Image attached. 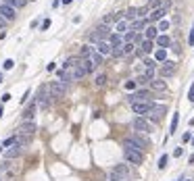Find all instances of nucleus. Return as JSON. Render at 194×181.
<instances>
[{
    "label": "nucleus",
    "mask_w": 194,
    "mask_h": 181,
    "mask_svg": "<svg viewBox=\"0 0 194 181\" xmlns=\"http://www.w3.org/2000/svg\"><path fill=\"white\" fill-rule=\"evenodd\" d=\"M157 46H159V48H167V46H171V38L165 36V34L159 36V38H157Z\"/></svg>",
    "instance_id": "nucleus-30"
},
{
    "label": "nucleus",
    "mask_w": 194,
    "mask_h": 181,
    "mask_svg": "<svg viewBox=\"0 0 194 181\" xmlns=\"http://www.w3.org/2000/svg\"><path fill=\"white\" fill-rule=\"evenodd\" d=\"M136 81H138V86H146V83H150L144 75H138V77H136Z\"/></svg>",
    "instance_id": "nucleus-42"
},
{
    "label": "nucleus",
    "mask_w": 194,
    "mask_h": 181,
    "mask_svg": "<svg viewBox=\"0 0 194 181\" xmlns=\"http://www.w3.org/2000/svg\"><path fill=\"white\" fill-rule=\"evenodd\" d=\"M6 23H8V21H6L4 17H0V29H4V27H6Z\"/></svg>",
    "instance_id": "nucleus-50"
},
{
    "label": "nucleus",
    "mask_w": 194,
    "mask_h": 181,
    "mask_svg": "<svg viewBox=\"0 0 194 181\" xmlns=\"http://www.w3.org/2000/svg\"><path fill=\"white\" fill-rule=\"evenodd\" d=\"M58 81H63V83H69V81H73V73H71V71H65V69H61V71H58Z\"/></svg>",
    "instance_id": "nucleus-24"
},
{
    "label": "nucleus",
    "mask_w": 194,
    "mask_h": 181,
    "mask_svg": "<svg viewBox=\"0 0 194 181\" xmlns=\"http://www.w3.org/2000/svg\"><path fill=\"white\" fill-rule=\"evenodd\" d=\"M123 158H125L127 162H132V165H142V162H144V152L123 146Z\"/></svg>",
    "instance_id": "nucleus-1"
},
{
    "label": "nucleus",
    "mask_w": 194,
    "mask_h": 181,
    "mask_svg": "<svg viewBox=\"0 0 194 181\" xmlns=\"http://www.w3.org/2000/svg\"><path fill=\"white\" fill-rule=\"evenodd\" d=\"M77 63H82V60H77L75 56H69V58L63 63V69H65V71H71L73 67H77Z\"/></svg>",
    "instance_id": "nucleus-26"
},
{
    "label": "nucleus",
    "mask_w": 194,
    "mask_h": 181,
    "mask_svg": "<svg viewBox=\"0 0 194 181\" xmlns=\"http://www.w3.org/2000/svg\"><path fill=\"white\" fill-rule=\"evenodd\" d=\"M154 60L157 63H165L167 60V48H157L154 50Z\"/></svg>",
    "instance_id": "nucleus-23"
},
{
    "label": "nucleus",
    "mask_w": 194,
    "mask_h": 181,
    "mask_svg": "<svg viewBox=\"0 0 194 181\" xmlns=\"http://www.w3.org/2000/svg\"><path fill=\"white\" fill-rule=\"evenodd\" d=\"M182 142H192V136H190V131H186V133L182 136Z\"/></svg>",
    "instance_id": "nucleus-47"
},
{
    "label": "nucleus",
    "mask_w": 194,
    "mask_h": 181,
    "mask_svg": "<svg viewBox=\"0 0 194 181\" xmlns=\"http://www.w3.org/2000/svg\"><path fill=\"white\" fill-rule=\"evenodd\" d=\"M188 100L194 102V81H192V86H190V90H188Z\"/></svg>",
    "instance_id": "nucleus-45"
},
{
    "label": "nucleus",
    "mask_w": 194,
    "mask_h": 181,
    "mask_svg": "<svg viewBox=\"0 0 194 181\" xmlns=\"http://www.w3.org/2000/svg\"><path fill=\"white\" fill-rule=\"evenodd\" d=\"M0 181H2V177H0Z\"/></svg>",
    "instance_id": "nucleus-58"
},
{
    "label": "nucleus",
    "mask_w": 194,
    "mask_h": 181,
    "mask_svg": "<svg viewBox=\"0 0 194 181\" xmlns=\"http://www.w3.org/2000/svg\"><path fill=\"white\" fill-rule=\"evenodd\" d=\"M109 42H111V46H113V48H123V46H125V40H123V36H121V34H115V31L111 34Z\"/></svg>",
    "instance_id": "nucleus-18"
},
{
    "label": "nucleus",
    "mask_w": 194,
    "mask_h": 181,
    "mask_svg": "<svg viewBox=\"0 0 194 181\" xmlns=\"http://www.w3.org/2000/svg\"><path fill=\"white\" fill-rule=\"evenodd\" d=\"M109 181H130L127 179V177H119V175H113V173H111V179Z\"/></svg>",
    "instance_id": "nucleus-44"
},
{
    "label": "nucleus",
    "mask_w": 194,
    "mask_h": 181,
    "mask_svg": "<svg viewBox=\"0 0 194 181\" xmlns=\"http://www.w3.org/2000/svg\"><path fill=\"white\" fill-rule=\"evenodd\" d=\"M150 2H154V0H148V4H150Z\"/></svg>",
    "instance_id": "nucleus-57"
},
{
    "label": "nucleus",
    "mask_w": 194,
    "mask_h": 181,
    "mask_svg": "<svg viewBox=\"0 0 194 181\" xmlns=\"http://www.w3.org/2000/svg\"><path fill=\"white\" fill-rule=\"evenodd\" d=\"M46 71H48V73H50V71H54V63H50V65H46Z\"/></svg>",
    "instance_id": "nucleus-52"
},
{
    "label": "nucleus",
    "mask_w": 194,
    "mask_h": 181,
    "mask_svg": "<svg viewBox=\"0 0 194 181\" xmlns=\"http://www.w3.org/2000/svg\"><path fill=\"white\" fill-rule=\"evenodd\" d=\"M48 98H52V94L48 96V88H40V92H38V98H36L38 106H42V108H48Z\"/></svg>",
    "instance_id": "nucleus-9"
},
{
    "label": "nucleus",
    "mask_w": 194,
    "mask_h": 181,
    "mask_svg": "<svg viewBox=\"0 0 194 181\" xmlns=\"http://www.w3.org/2000/svg\"><path fill=\"white\" fill-rule=\"evenodd\" d=\"M2 115H4V108H2V104H0V117H2Z\"/></svg>",
    "instance_id": "nucleus-54"
},
{
    "label": "nucleus",
    "mask_w": 194,
    "mask_h": 181,
    "mask_svg": "<svg viewBox=\"0 0 194 181\" xmlns=\"http://www.w3.org/2000/svg\"><path fill=\"white\" fill-rule=\"evenodd\" d=\"M4 2H6V4H10L13 8H15V6H17V8H23V6L27 4V0H4Z\"/></svg>",
    "instance_id": "nucleus-33"
},
{
    "label": "nucleus",
    "mask_w": 194,
    "mask_h": 181,
    "mask_svg": "<svg viewBox=\"0 0 194 181\" xmlns=\"http://www.w3.org/2000/svg\"><path fill=\"white\" fill-rule=\"evenodd\" d=\"M0 17H4L6 21H15V17H17V13H15V8H13L10 4H6V2H2V4H0Z\"/></svg>",
    "instance_id": "nucleus-8"
},
{
    "label": "nucleus",
    "mask_w": 194,
    "mask_h": 181,
    "mask_svg": "<svg viewBox=\"0 0 194 181\" xmlns=\"http://www.w3.org/2000/svg\"><path fill=\"white\" fill-rule=\"evenodd\" d=\"M165 15H167V6L154 8V10H150V15H148V21H163V19H165Z\"/></svg>",
    "instance_id": "nucleus-11"
},
{
    "label": "nucleus",
    "mask_w": 194,
    "mask_h": 181,
    "mask_svg": "<svg viewBox=\"0 0 194 181\" xmlns=\"http://www.w3.org/2000/svg\"><path fill=\"white\" fill-rule=\"evenodd\" d=\"M188 181H190V179H188Z\"/></svg>",
    "instance_id": "nucleus-59"
},
{
    "label": "nucleus",
    "mask_w": 194,
    "mask_h": 181,
    "mask_svg": "<svg viewBox=\"0 0 194 181\" xmlns=\"http://www.w3.org/2000/svg\"><path fill=\"white\" fill-rule=\"evenodd\" d=\"M192 31H194V29H192Z\"/></svg>",
    "instance_id": "nucleus-61"
},
{
    "label": "nucleus",
    "mask_w": 194,
    "mask_h": 181,
    "mask_svg": "<svg viewBox=\"0 0 194 181\" xmlns=\"http://www.w3.org/2000/svg\"><path fill=\"white\" fill-rule=\"evenodd\" d=\"M19 133H23V136H34V133H36V123H34V121H21Z\"/></svg>",
    "instance_id": "nucleus-10"
},
{
    "label": "nucleus",
    "mask_w": 194,
    "mask_h": 181,
    "mask_svg": "<svg viewBox=\"0 0 194 181\" xmlns=\"http://www.w3.org/2000/svg\"><path fill=\"white\" fill-rule=\"evenodd\" d=\"M111 173H113V175H119V177H127V179H130V169H127V165H115Z\"/></svg>",
    "instance_id": "nucleus-20"
},
{
    "label": "nucleus",
    "mask_w": 194,
    "mask_h": 181,
    "mask_svg": "<svg viewBox=\"0 0 194 181\" xmlns=\"http://www.w3.org/2000/svg\"><path fill=\"white\" fill-rule=\"evenodd\" d=\"M146 23H148V19H142V17H140V19H136V21L130 23V29H132V31H144L146 27H148Z\"/></svg>",
    "instance_id": "nucleus-16"
},
{
    "label": "nucleus",
    "mask_w": 194,
    "mask_h": 181,
    "mask_svg": "<svg viewBox=\"0 0 194 181\" xmlns=\"http://www.w3.org/2000/svg\"><path fill=\"white\" fill-rule=\"evenodd\" d=\"M188 44L194 46V31H190V38H188Z\"/></svg>",
    "instance_id": "nucleus-51"
},
{
    "label": "nucleus",
    "mask_w": 194,
    "mask_h": 181,
    "mask_svg": "<svg viewBox=\"0 0 194 181\" xmlns=\"http://www.w3.org/2000/svg\"><path fill=\"white\" fill-rule=\"evenodd\" d=\"M182 154H184V150H182V148H175V150H173V156H175V158H180Z\"/></svg>",
    "instance_id": "nucleus-48"
},
{
    "label": "nucleus",
    "mask_w": 194,
    "mask_h": 181,
    "mask_svg": "<svg viewBox=\"0 0 194 181\" xmlns=\"http://www.w3.org/2000/svg\"><path fill=\"white\" fill-rule=\"evenodd\" d=\"M127 100H130V104H134V102H146V100H150V92L148 90H136L134 94L127 96Z\"/></svg>",
    "instance_id": "nucleus-5"
},
{
    "label": "nucleus",
    "mask_w": 194,
    "mask_h": 181,
    "mask_svg": "<svg viewBox=\"0 0 194 181\" xmlns=\"http://www.w3.org/2000/svg\"><path fill=\"white\" fill-rule=\"evenodd\" d=\"M94 83H96L98 88H100V86H104V83H106V75H104V73H100V75H96Z\"/></svg>",
    "instance_id": "nucleus-38"
},
{
    "label": "nucleus",
    "mask_w": 194,
    "mask_h": 181,
    "mask_svg": "<svg viewBox=\"0 0 194 181\" xmlns=\"http://www.w3.org/2000/svg\"><path fill=\"white\" fill-rule=\"evenodd\" d=\"M132 127H134V131H138V133H150V131H152L150 121L144 119V117H136V119L132 121Z\"/></svg>",
    "instance_id": "nucleus-3"
},
{
    "label": "nucleus",
    "mask_w": 194,
    "mask_h": 181,
    "mask_svg": "<svg viewBox=\"0 0 194 181\" xmlns=\"http://www.w3.org/2000/svg\"><path fill=\"white\" fill-rule=\"evenodd\" d=\"M90 58H92V60H94V65H102V58H104V56H102V54H98V52H94V54H92V56H90Z\"/></svg>",
    "instance_id": "nucleus-39"
},
{
    "label": "nucleus",
    "mask_w": 194,
    "mask_h": 181,
    "mask_svg": "<svg viewBox=\"0 0 194 181\" xmlns=\"http://www.w3.org/2000/svg\"><path fill=\"white\" fill-rule=\"evenodd\" d=\"M48 27H50V19H44V21H42V31H46Z\"/></svg>",
    "instance_id": "nucleus-46"
},
{
    "label": "nucleus",
    "mask_w": 194,
    "mask_h": 181,
    "mask_svg": "<svg viewBox=\"0 0 194 181\" xmlns=\"http://www.w3.org/2000/svg\"><path fill=\"white\" fill-rule=\"evenodd\" d=\"M71 73H73V79H82V77H86V69H84L82 65L73 67V69H71Z\"/></svg>",
    "instance_id": "nucleus-28"
},
{
    "label": "nucleus",
    "mask_w": 194,
    "mask_h": 181,
    "mask_svg": "<svg viewBox=\"0 0 194 181\" xmlns=\"http://www.w3.org/2000/svg\"><path fill=\"white\" fill-rule=\"evenodd\" d=\"M132 139H134V142H136V144H138L142 150H148V146H150V142L144 137V133H138V131H136V133L132 136Z\"/></svg>",
    "instance_id": "nucleus-19"
},
{
    "label": "nucleus",
    "mask_w": 194,
    "mask_h": 181,
    "mask_svg": "<svg viewBox=\"0 0 194 181\" xmlns=\"http://www.w3.org/2000/svg\"><path fill=\"white\" fill-rule=\"evenodd\" d=\"M2 79H4V77H2V73H0V83H2Z\"/></svg>",
    "instance_id": "nucleus-55"
},
{
    "label": "nucleus",
    "mask_w": 194,
    "mask_h": 181,
    "mask_svg": "<svg viewBox=\"0 0 194 181\" xmlns=\"http://www.w3.org/2000/svg\"><path fill=\"white\" fill-rule=\"evenodd\" d=\"M180 181H182V179H180Z\"/></svg>",
    "instance_id": "nucleus-60"
},
{
    "label": "nucleus",
    "mask_w": 194,
    "mask_h": 181,
    "mask_svg": "<svg viewBox=\"0 0 194 181\" xmlns=\"http://www.w3.org/2000/svg\"><path fill=\"white\" fill-rule=\"evenodd\" d=\"M178 123H180V112H173V117H171V125H169V133H171V136L178 131Z\"/></svg>",
    "instance_id": "nucleus-29"
},
{
    "label": "nucleus",
    "mask_w": 194,
    "mask_h": 181,
    "mask_svg": "<svg viewBox=\"0 0 194 181\" xmlns=\"http://www.w3.org/2000/svg\"><path fill=\"white\" fill-rule=\"evenodd\" d=\"M111 54H113L115 58H121V56H125V54H123V48H113V52H111Z\"/></svg>",
    "instance_id": "nucleus-40"
},
{
    "label": "nucleus",
    "mask_w": 194,
    "mask_h": 181,
    "mask_svg": "<svg viewBox=\"0 0 194 181\" xmlns=\"http://www.w3.org/2000/svg\"><path fill=\"white\" fill-rule=\"evenodd\" d=\"M190 144H192V146H194V137H192V142H190Z\"/></svg>",
    "instance_id": "nucleus-56"
},
{
    "label": "nucleus",
    "mask_w": 194,
    "mask_h": 181,
    "mask_svg": "<svg viewBox=\"0 0 194 181\" xmlns=\"http://www.w3.org/2000/svg\"><path fill=\"white\" fill-rule=\"evenodd\" d=\"M136 48H138V44H134V42H130V44L123 46V54L127 56V54H134L136 52Z\"/></svg>",
    "instance_id": "nucleus-32"
},
{
    "label": "nucleus",
    "mask_w": 194,
    "mask_h": 181,
    "mask_svg": "<svg viewBox=\"0 0 194 181\" xmlns=\"http://www.w3.org/2000/svg\"><path fill=\"white\" fill-rule=\"evenodd\" d=\"M115 34H121V36H125L127 31H130V21H125V19H121V21H117L115 23V29H113Z\"/></svg>",
    "instance_id": "nucleus-17"
},
{
    "label": "nucleus",
    "mask_w": 194,
    "mask_h": 181,
    "mask_svg": "<svg viewBox=\"0 0 194 181\" xmlns=\"http://www.w3.org/2000/svg\"><path fill=\"white\" fill-rule=\"evenodd\" d=\"M165 112H167V106H165V104H154V106H152V110H150L146 117H148V119H152V121H159Z\"/></svg>",
    "instance_id": "nucleus-7"
},
{
    "label": "nucleus",
    "mask_w": 194,
    "mask_h": 181,
    "mask_svg": "<svg viewBox=\"0 0 194 181\" xmlns=\"http://www.w3.org/2000/svg\"><path fill=\"white\" fill-rule=\"evenodd\" d=\"M157 27H159V31H167V29L171 27V23H169L167 19H163V21H159V25H157Z\"/></svg>",
    "instance_id": "nucleus-35"
},
{
    "label": "nucleus",
    "mask_w": 194,
    "mask_h": 181,
    "mask_svg": "<svg viewBox=\"0 0 194 181\" xmlns=\"http://www.w3.org/2000/svg\"><path fill=\"white\" fill-rule=\"evenodd\" d=\"M79 65H82V67L86 69V73H92V71L96 69V65H94V60H92V58H84V60H82Z\"/></svg>",
    "instance_id": "nucleus-27"
},
{
    "label": "nucleus",
    "mask_w": 194,
    "mask_h": 181,
    "mask_svg": "<svg viewBox=\"0 0 194 181\" xmlns=\"http://www.w3.org/2000/svg\"><path fill=\"white\" fill-rule=\"evenodd\" d=\"M21 152H23L21 144H15V146H10V148H6V150H4V158H6V160H8V158H17Z\"/></svg>",
    "instance_id": "nucleus-14"
},
{
    "label": "nucleus",
    "mask_w": 194,
    "mask_h": 181,
    "mask_svg": "<svg viewBox=\"0 0 194 181\" xmlns=\"http://www.w3.org/2000/svg\"><path fill=\"white\" fill-rule=\"evenodd\" d=\"M167 162H169V156H167V154H163V156L159 158V165H157V167H159V169L163 171V169L167 167Z\"/></svg>",
    "instance_id": "nucleus-36"
},
{
    "label": "nucleus",
    "mask_w": 194,
    "mask_h": 181,
    "mask_svg": "<svg viewBox=\"0 0 194 181\" xmlns=\"http://www.w3.org/2000/svg\"><path fill=\"white\" fill-rule=\"evenodd\" d=\"M96 52L98 54H102V56H109L111 52H113V46L109 40H102V42H98L96 44Z\"/></svg>",
    "instance_id": "nucleus-13"
},
{
    "label": "nucleus",
    "mask_w": 194,
    "mask_h": 181,
    "mask_svg": "<svg viewBox=\"0 0 194 181\" xmlns=\"http://www.w3.org/2000/svg\"><path fill=\"white\" fill-rule=\"evenodd\" d=\"M123 88H125V90H134L136 92V88H138V81H136V79H127V81H125V83H123Z\"/></svg>",
    "instance_id": "nucleus-34"
},
{
    "label": "nucleus",
    "mask_w": 194,
    "mask_h": 181,
    "mask_svg": "<svg viewBox=\"0 0 194 181\" xmlns=\"http://www.w3.org/2000/svg\"><path fill=\"white\" fill-rule=\"evenodd\" d=\"M71 2H73V0H61V4H65V6H67V4H71Z\"/></svg>",
    "instance_id": "nucleus-53"
},
{
    "label": "nucleus",
    "mask_w": 194,
    "mask_h": 181,
    "mask_svg": "<svg viewBox=\"0 0 194 181\" xmlns=\"http://www.w3.org/2000/svg\"><path fill=\"white\" fill-rule=\"evenodd\" d=\"M79 52H82V56H84V58H90V56H92V54L96 52V46L84 44V46H82V50H79Z\"/></svg>",
    "instance_id": "nucleus-25"
},
{
    "label": "nucleus",
    "mask_w": 194,
    "mask_h": 181,
    "mask_svg": "<svg viewBox=\"0 0 194 181\" xmlns=\"http://www.w3.org/2000/svg\"><path fill=\"white\" fill-rule=\"evenodd\" d=\"M142 65H144L146 69H157V60H154V58H144Z\"/></svg>",
    "instance_id": "nucleus-37"
},
{
    "label": "nucleus",
    "mask_w": 194,
    "mask_h": 181,
    "mask_svg": "<svg viewBox=\"0 0 194 181\" xmlns=\"http://www.w3.org/2000/svg\"><path fill=\"white\" fill-rule=\"evenodd\" d=\"M150 88H152V90H167V83H165V81H163V79H152V81H150Z\"/></svg>",
    "instance_id": "nucleus-31"
},
{
    "label": "nucleus",
    "mask_w": 194,
    "mask_h": 181,
    "mask_svg": "<svg viewBox=\"0 0 194 181\" xmlns=\"http://www.w3.org/2000/svg\"><path fill=\"white\" fill-rule=\"evenodd\" d=\"M50 94H54L56 98H63L65 96V83L63 81H52L50 83Z\"/></svg>",
    "instance_id": "nucleus-15"
},
{
    "label": "nucleus",
    "mask_w": 194,
    "mask_h": 181,
    "mask_svg": "<svg viewBox=\"0 0 194 181\" xmlns=\"http://www.w3.org/2000/svg\"><path fill=\"white\" fill-rule=\"evenodd\" d=\"M144 38L146 40H157L159 38V27L157 25H148L144 29Z\"/></svg>",
    "instance_id": "nucleus-21"
},
{
    "label": "nucleus",
    "mask_w": 194,
    "mask_h": 181,
    "mask_svg": "<svg viewBox=\"0 0 194 181\" xmlns=\"http://www.w3.org/2000/svg\"><path fill=\"white\" fill-rule=\"evenodd\" d=\"M138 48H140V54H150L154 50V40H144Z\"/></svg>",
    "instance_id": "nucleus-22"
},
{
    "label": "nucleus",
    "mask_w": 194,
    "mask_h": 181,
    "mask_svg": "<svg viewBox=\"0 0 194 181\" xmlns=\"http://www.w3.org/2000/svg\"><path fill=\"white\" fill-rule=\"evenodd\" d=\"M2 67H4V69H6V71H8V69H13V67H15V63H13V58H6V60H4V65H2Z\"/></svg>",
    "instance_id": "nucleus-43"
},
{
    "label": "nucleus",
    "mask_w": 194,
    "mask_h": 181,
    "mask_svg": "<svg viewBox=\"0 0 194 181\" xmlns=\"http://www.w3.org/2000/svg\"><path fill=\"white\" fill-rule=\"evenodd\" d=\"M144 77L148 79V81H152V79H154V69H146V71H144Z\"/></svg>",
    "instance_id": "nucleus-41"
},
{
    "label": "nucleus",
    "mask_w": 194,
    "mask_h": 181,
    "mask_svg": "<svg viewBox=\"0 0 194 181\" xmlns=\"http://www.w3.org/2000/svg\"><path fill=\"white\" fill-rule=\"evenodd\" d=\"M152 106H154V102H150V100H146V102H134L132 104V110H134V115L144 117V115H148L152 110Z\"/></svg>",
    "instance_id": "nucleus-4"
},
{
    "label": "nucleus",
    "mask_w": 194,
    "mask_h": 181,
    "mask_svg": "<svg viewBox=\"0 0 194 181\" xmlns=\"http://www.w3.org/2000/svg\"><path fill=\"white\" fill-rule=\"evenodd\" d=\"M36 110H38V102L34 100V102H31V104H29V106L23 110L21 119H23V121H34V115H36Z\"/></svg>",
    "instance_id": "nucleus-12"
},
{
    "label": "nucleus",
    "mask_w": 194,
    "mask_h": 181,
    "mask_svg": "<svg viewBox=\"0 0 194 181\" xmlns=\"http://www.w3.org/2000/svg\"><path fill=\"white\" fill-rule=\"evenodd\" d=\"M6 169H8V160H2L0 162V171H6Z\"/></svg>",
    "instance_id": "nucleus-49"
},
{
    "label": "nucleus",
    "mask_w": 194,
    "mask_h": 181,
    "mask_svg": "<svg viewBox=\"0 0 194 181\" xmlns=\"http://www.w3.org/2000/svg\"><path fill=\"white\" fill-rule=\"evenodd\" d=\"M111 34H113V29H111L109 25H102V23H100L96 29L92 31V36H90V38L98 44V42H102V40H109V38H111Z\"/></svg>",
    "instance_id": "nucleus-2"
},
{
    "label": "nucleus",
    "mask_w": 194,
    "mask_h": 181,
    "mask_svg": "<svg viewBox=\"0 0 194 181\" xmlns=\"http://www.w3.org/2000/svg\"><path fill=\"white\" fill-rule=\"evenodd\" d=\"M175 63L173 60H165L163 65H161V69H159V73H161V77H171L173 73H175Z\"/></svg>",
    "instance_id": "nucleus-6"
}]
</instances>
